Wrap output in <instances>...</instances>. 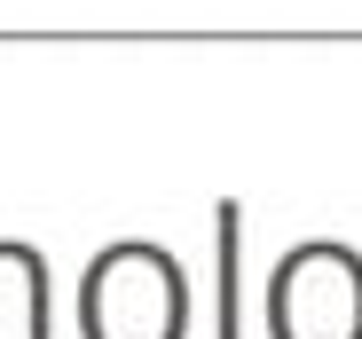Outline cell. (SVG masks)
Segmentation results:
<instances>
[{"label": "cell", "mask_w": 362, "mask_h": 339, "mask_svg": "<svg viewBox=\"0 0 362 339\" xmlns=\"http://www.w3.org/2000/svg\"><path fill=\"white\" fill-rule=\"evenodd\" d=\"M79 339H189V268L150 237H118L79 276Z\"/></svg>", "instance_id": "1"}, {"label": "cell", "mask_w": 362, "mask_h": 339, "mask_svg": "<svg viewBox=\"0 0 362 339\" xmlns=\"http://www.w3.org/2000/svg\"><path fill=\"white\" fill-rule=\"evenodd\" d=\"M213 253H221V276H213V339H245V213L236 205H221L213 213Z\"/></svg>", "instance_id": "4"}, {"label": "cell", "mask_w": 362, "mask_h": 339, "mask_svg": "<svg viewBox=\"0 0 362 339\" xmlns=\"http://www.w3.org/2000/svg\"><path fill=\"white\" fill-rule=\"evenodd\" d=\"M268 339H362V253L308 237L268 268Z\"/></svg>", "instance_id": "2"}, {"label": "cell", "mask_w": 362, "mask_h": 339, "mask_svg": "<svg viewBox=\"0 0 362 339\" xmlns=\"http://www.w3.org/2000/svg\"><path fill=\"white\" fill-rule=\"evenodd\" d=\"M0 339H55L47 253L24 237H0Z\"/></svg>", "instance_id": "3"}]
</instances>
